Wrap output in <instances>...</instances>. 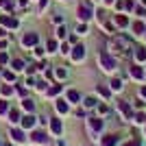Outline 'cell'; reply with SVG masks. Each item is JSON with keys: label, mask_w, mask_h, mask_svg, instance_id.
<instances>
[{"label": "cell", "mask_w": 146, "mask_h": 146, "mask_svg": "<svg viewBox=\"0 0 146 146\" xmlns=\"http://www.w3.org/2000/svg\"><path fill=\"white\" fill-rule=\"evenodd\" d=\"M111 50L118 52V55H127L129 50H131V39L124 35H118L116 39H111Z\"/></svg>", "instance_id": "6da1fadb"}, {"label": "cell", "mask_w": 146, "mask_h": 146, "mask_svg": "<svg viewBox=\"0 0 146 146\" xmlns=\"http://www.w3.org/2000/svg\"><path fill=\"white\" fill-rule=\"evenodd\" d=\"M98 61H100V68H103L105 72H111V70H116V59L107 52V50H100L98 52Z\"/></svg>", "instance_id": "7a4b0ae2"}, {"label": "cell", "mask_w": 146, "mask_h": 146, "mask_svg": "<svg viewBox=\"0 0 146 146\" xmlns=\"http://www.w3.org/2000/svg\"><path fill=\"white\" fill-rule=\"evenodd\" d=\"M79 18L83 20V22L92 18V7L87 5V2H83V5H79Z\"/></svg>", "instance_id": "3957f363"}, {"label": "cell", "mask_w": 146, "mask_h": 146, "mask_svg": "<svg viewBox=\"0 0 146 146\" xmlns=\"http://www.w3.org/2000/svg\"><path fill=\"white\" fill-rule=\"evenodd\" d=\"M22 44H24V46H35L37 44V35L35 33H26V35L22 37Z\"/></svg>", "instance_id": "277c9868"}, {"label": "cell", "mask_w": 146, "mask_h": 146, "mask_svg": "<svg viewBox=\"0 0 146 146\" xmlns=\"http://www.w3.org/2000/svg\"><path fill=\"white\" fill-rule=\"evenodd\" d=\"M131 29H133V35H144V33H146L144 22H140V20H137V22H133V26H131Z\"/></svg>", "instance_id": "5b68a950"}, {"label": "cell", "mask_w": 146, "mask_h": 146, "mask_svg": "<svg viewBox=\"0 0 146 146\" xmlns=\"http://www.w3.org/2000/svg\"><path fill=\"white\" fill-rule=\"evenodd\" d=\"M118 109H120V113H122L124 118H131V107H129V103L120 100V103H118Z\"/></svg>", "instance_id": "8992f818"}, {"label": "cell", "mask_w": 146, "mask_h": 146, "mask_svg": "<svg viewBox=\"0 0 146 146\" xmlns=\"http://www.w3.org/2000/svg\"><path fill=\"white\" fill-rule=\"evenodd\" d=\"M90 129L96 133V131H103V120H98V118H90Z\"/></svg>", "instance_id": "52a82bcc"}, {"label": "cell", "mask_w": 146, "mask_h": 146, "mask_svg": "<svg viewBox=\"0 0 146 146\" xmlns=\"http://www.w3.org/2000/svg\"><path fill=\"white\" fill-rule=\"evenodd\" d=\"M72 59H74V61L85 59V48H83V46H76V48H74V52H72Z\"/></svg>", "instance_id": "ba28073f"}, {"label": "cell", "mask_w": 146, "mask_h": 146, "mask_svg": "<svg viewBox=\"0 0 146 146\" xmlns=\"http://www.w3.org/2000/svg\"><path fill=\"white\" fill-rule=\"evenodd\" d=\"M131 76H133L135 81H142V79H144V70H142L140 66H133V68H131Z\"/></svg>", "instance_id": "9c48e42d"}, {"label": "cell", "mask_w": 146, "mask_h": 146, "mask_svg": "<svg viewBox=\"0 0 146 146\" xmlns=\"http://www.w3.org/2000/svg\"><path fill=\"white\" fill-rule=\"evenodd\" d=\"M0 22H2L5 26H11V29H15V26H18V20H15V18H9V15H2V18H0Z\"/></svg>", "instance_id": "30bf717a"}, {"label": "cell", "mask_w": 146, "mask_h": 146, "mask_svg": "<svg viewBox=\"0 0 146 146\" xmlns=\"http://www.w3.org/2000/svg\"><path fill=\"white\" fill-rule=\"evenodd\" d=\"M118 144V135H105L103 146H116Z\"/></svg>", "instance_id": "8fae6325"}, {"label": "cell", "mask_w": 146, "mask_h": 146, "mask_svg": "<svg viewBox=\"0 0 146 146\" xmlns=\"http://www.w3.org/2000/svg\"><path fill=\"white\" fill-rule=\"evenodd\" d=\"M50 129H52V133L59 135L61 131H63V127H61V120H57V118H55V120H50Z\"/></svg>", "instance_id": "7c38bea8"}, {"label": "cell", "mask_w": 146, "mask_h": 146, "mask_svg": "<svg viewBox=\"0 0 146 146\" xmlns=\"http://www.w3.org/2000/svg\"><path fill=\"white\" fill-rule=\"evenodd\" d=\"M135 61H146V48L144 46L135 48Z\"/></svg>", "instance_id": "4fadbf2b"}, {"label": "cell", "mask_w": 146, "mask_h": 146, "mask_svg": "<svg viewBox=\"0 0 146 146\" xmlns=\"http://www.w3.org/2000/svg\"><path fill=\"white\" fill-rule=\"evenodd\" d=\"M33 142H37V144H44V142H46V133H42V131H35V133H33Z\"/></svg>", "instance_id": "5bb4252c"}, {"label": "cell", "mask_w": 146, "mask_h": 146, "mask_svg": "<svg viewBox=\"0 0 146 146\" xmlns=\"http://www.w3.org/2000/svg\"><path fill=\"white\" fill-rule=\"evenodd\" d=\"M68 109H70V107H68L66 100H57V111H59V113H68Z\"/></svg>", "instance_id": "9a60e30c"}, {"label": "cell", "mask_w": 146, "mask_h": 146, "mask_svg": "<svg viewBox=\"0 0 146 146\" xmlns=\"http://www.w3.org/2000/svg\"><path fill=\"white\" fill-rule=\"evenodd\" d=\"M116 24L124 29V26H129V18L127 15H116Z\"/></svg>", "instance_id": "2e32d148"}, {"label": "cell", "mask_w": 146, "mask_h": 146, "mask_svg": "<svg viewBox=\"0 0 146 146\" xmlns=\"http://www.w3.org/2000/svg\"><path fill=\"white\" fill-rule=\"evenodd\" d=\"M11 137L15 142H24V133H22V131H18V129H13L11 131Z\"/></svg>", "instance_id": "e0dca14e"}, {"label": "cell", "mask_w": 146, "mask_h": 146, "mask_svg": "<svg viewBox=\"0 0 146 146\" xmlns=\"http://www.w3.org/2000/svg\"><path fill=\"white\" fill-rule=\"evenodd\" d=\"M22 107H24L26 111H33V109H35V103H33L31 98H24V100H22Z\"/></svg>", "instance_id": "ac0fdd59"}, {"label": "cell", "mask_w": 146, "mask_h": 146, "mask_svg": "<svg viewBox=\"0 0 146 146\" xmlns=\"http://www.w3.org/2000/svg\"><path fill=\"white\" fill-rule=\"evenodd\" d=\"M33 124H35V118H33V116H26L24 120H22V127H24V129H31Z\"/></svg>", "instance_id": "d6986e66"}, {"label": "cell", "mask_w": 146, "mask_h": 146, "mask_svg": "<svg viewBox=\"0 0 146 146\" xmlns=\"http://www.w3.org/2000/svg\"><path fill=\"white\" fill-rule=\"evenodd\" d=\"M111 90L120 92V90H122V81H120V79H111Z\"/></svg>", "instance_id": "ffe728a7"}, {"label": "cell", "mask_w": 146, "mask_h": 146, "mask_svg": "<svg viewBox=\"0 0 146 146\" xmlns=\"http://www.w3.org/2000/svg\"><path fill=\"white\" fill-rule=\"evenodd\" d=\"M68 98H70L72 103H76V100H79V92H76V90H70V92H68Z\"/></svg>", "instance_id": "44dd1931"}, {"label": "cell", "mask_w": 146, "mask_h": 146, "mask_svg": "<svg viewBox=\"0 0 146 146\" xmlns=\"http://www.w3.org/2000/svg\"><path fill=\"white\" fill-rule=\"evenodd\" d=\"M24 68V61L22 59H13V70H22Z\"/></svg>", "instance_id": "7402d4cb"}, {"label": "cell", "mask_w": 146, "mask_h": 146, "mask_svg": "<svg viewBox=\"0 0 146 146\" xmlns=\"http://www.w3.org/2000/svg\"><path fill=\"white\" fill-rule=\"evenodd\" d=\"M98 94H100V96H109V90H107V87H103V85H98Z\"/></svg>", "instance_id": "603a6c76"}, {"label": "cell", "mask_w": 146, "mask_h": 146, "mask_svg": "<svg viewBox=\"0 0 146 146\" xmlns=\"http://www.w3.org/2000/svg\"><path fill=\"white\" fill-rule=\"evenodd\" d=\"M135 122H137V124L146 122V113H137V116H135Z\"/></svg>", "instance_id": "cb8c5ba5"}, {"label": "cell", "mask_w": 146, "mask_h": 146, "mask_svg": "<svg viewBox=\"0 0 146 146\" xmlns=\"http://www.w3.org/2000/svg\"><path fill=\"white\" fill-rule=\"evenodd\" d=\"M94 105H96V98H85V107H94Z\"/></svg>", "instance_id": "d4e9b609"}, {"label": "cell", "mask_w": 146, "mask_h": 146, "mask_svg": "<svg viewBox=\"0 0 146 146\" xmlns=\"http://www.w3.org/2000/svg\"><path fill=\"white\" fill-rule=\"evenodd\" d=\"M76 33H81V35H83V33H87V26H85V24H79V26H76Z\"/></svg>", "instance_id": "484cf974"}, {"label": "cell", "mask_w": 146, "mask_h": 146, "mask_svg": "<svg viewBox=\"0 0 146 146\" xmlns=\"http://www.w3.org/2000/svg\"><path fill=\"white\" fill-rule=\"evenodd\" d=\"M57 76H59V79H63V76H66V68H59V70H57Z\"/></svg>", "instance_id": "4316f807"}, {"label": "cell", "mask_w": 146, "mask_h": 146, "mask_svg": "<svg viewBox=\"0 0 146 146\" xmlns=\"http://www.w3.org/2000/svg\"><path fill=\"white\" fill-rule=\"evenodd\" d=\"M135 13H137V15H146V9H144V7H137V9H135Z\"/></svg>", "instance_id": "83f0119b"}, {"label": "cell", "mask_w": 146, "mask_h": 146, "mask_svg": "<svg viewBox=\"0 0 146 146\" xmlns=\"http://www.w3.org/2000/svg\"><path fill=\"white\" fill-rule=\"evenodd\" d=\"M5 111H7V103H5V100H0V113H5Z\"/></svg>", "instance_id": "f1b7e54d"}, {"label": "cell", "mask_w": 146, "mask_h": 146, "mask_svg": "<svg viewBox=\"0 0 146 146\" xmlns=\"http://www.w3.org/2000/svg\"><path fill=\"white\" fill-rule=\"evenodd\" d=\"M2 94H5V96H9V94H11V87L5 85V87H2Z\"/></svg>", "instance_id": "f546056e"}, {"label": "cell", "mask_w": 146, "mask_h": 146, "mask_svg": "<svg viewBox=\"0 0 146 146\" xmlns=\"http://www.w3.org/2000/svg\"><path fill=\"white\" fill-rule=\"evenodd\" d=\"M35 87H37V90H42V92H44V90H46V83H44V81H39V83H37Z\"/></svg>", "instance_id": "4dcf8cb0"}, {"label": "cell", "mask_w": 146, "mask_h": 146, "mask_svg": "<svg viewBox=\"0 0 146 146\" xmlns=\"http://www.w3.org/2000/svg\"><path fill=\"white\" fill-rule=\"evenodd\" d=\"M5 79H7V81H13L15 76H13V72H5Z\"/></svg>", "instance_id": "1f68e13d"}, {"label": "cell", "mask_w": 146, "mask_h": 146, "mask_svg": "<svg viewBox=\"0 0 146 146\" xmlns=\"http://www.w3.org/2000/svg\"><path fill=\"white\" fill-rule=\"evenodd\" d=\"M124 146H140V142H137V140H131V142H127Z\"/></svg>", "instance_id": "d6a6232c"}, {"label": "cell", "mask_w": 146, "mask_h": 146, "mask_svg": "<svg viewBox=\"0 0 146 146\" xmlns=\"http://www.w3.org/2000/svg\"><path fill=\"white\" fill-rule=\"evenodd\" d=\"M57 92H59V85H55V87H50V90H48V94H57Z\"/></svg>", "instance_id": "836d02e7"}, {"label": "cell", "mask_w": 146, "mask_h": 146, "mask_svg": "<svg viewBox=\"0 0 146 146\" xmlns=\"http://www.w3.org/2000/svg\"><path fill=\"white\" fill-rule=\"evenodd\" d=\"M140 94H142V96L146 98V87H140Z\"/></svg>", "instance_id": "e575fe53"}, {"label": "cell", "mask_w": 146, "mask_h": 146, "mask_svg": "<svg viewBox=\"0 0 146 146\" xmlns=\"http://www.w3.org/2000/svg\"><path fill=\"white\" fill-rule=\"evenodd\" d=\"M105 2H113V0H105Z\"/></svg>", "instance_id": "d590c367"}, {"label": "cell", "mask_w": 146, "mask_h": 146, "mask_svg": "<svg viewBox=\"0 0 146 146\" xmlns=\"http://www.w3.org/2000/svg\"><path fill=\"white\" fill-rule=\"evenodd\" d=\"M144 39H146V33H144Z\"/></svg>", "instance_id": "8d00e7d4"}]
</instances>
